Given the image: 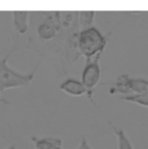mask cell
Wrapping results in <instances>:
<instances>
[{
  "label": "cell",
  "instance_id": "13",
  "mask_svg": "<svg viewBox=\"0 0 148 149\" xmlns=\"http://www.w3.org/2000/svg\"><path fill=\"white\" fill-rule=\"evenodd\" d=\"M1 92H2V91L0 90V102H2V103H4V104H8V102H7L6 100H4L2 97H1Z\"/></svg>",
  "mask_w": 148,
  "mask_h": 149
},
{
  "label": "cell",
  "instance_id": "8",
  "mask_svg": "<svg viewBox=\"0 0 148 149\" xmlns=\"http://www.w3.org/2000/svg\"><path fill=\"white\" fill-rule=\"evenodd\" d=\"M32 142L34 143L36 149H64L62 140L59 138H52V137L38 138L36 136H33Z\"/></svg>",
  "mask_w": 148,
  "mask_h": 149
},
{
  "label": "cell",
  "instance_id": "4",
  "mask_svg": "<svg viewBox=\"0 0 148 149\" xmlns=\"http://www.w3.org/2000/svg\"><path fill=\"white\" fill-rule=\"evenodd\" d=\"M102 85L111 86L110 93H119L121 94V96L148 94V81L138 78H132L128 74H121L114 82L103 83Z\"/></svg>",
  "mask_w": 148,
  "mask_h": 149
},
{
  "label": "cell",
  "instance_id": "5",
  "mask_svg": "<svg viewBox=\"0 0 148 149\" xmlns=\"http://www.w3.org/2000/svg\"><path fill=\"white\" fill-rule=\"evenodd\" d=\"M99 59H100V56H97L93 59H86V64L82 72V81L81 82L85 86V88L88 90L89 94H90L89 100H91L93 103H94L93 101L94 89L98 85L101 78V68L100 64H99Z\"/></svg>",
  "mask_w": 148,
  "mask_h": 149
},
{
  "label": "cell",
  "instance_id": "14",
  "mask_svg": "<svg viewBox=\"0 0 148 149\" xmlns=\"http://www.w3.org/2000/svg\"><path fill=\"white\" fill-rule=\"evenodd\" d=\"M6 149H17V147H15V145H11V146L7 147Z\"/></svg>",
  "mask_w": 148,
  "mask_h": 149
},
{
  "label": "cell",
  "instance_id": "9",
  "mask_svg": "<svg viewBox=\"0 0 148 149\" xmlns=\"http://www.w3.org/2000/svg\"><path fill=\"white\" fill-rule=\"evenodd\" d=\"M95 11H80L78 13V26L80 31H85L94 27Z\"/></svg>",
  "mask_w": 148,
  "mask_h": 149
},
{
  "label": "cell",
  "instance_id": "1",
  "mask_svg": "<svg viewBox=\"0 0 148 149\" xmlns=\"http://www.w3.org/2000/svg\"><path fill=\"white\" fill-rule=\"evenodd\" d=\"M108 37L102 35L97 28L93 27L85 31H80L78 38L79 54L86 59H93L101 56L107 45Z\"/></svg>",
  "mask_w": 148,
  "mask_h": 149
},
{
  "label": "cell",
  "instance_id": "3",
  "mask_svg": "<svg viewBox=\"0 0 148 149\" xmlns=\"http://www.w3.org/2000/svg\"><path fill=\"white\" fill-rule=\"evenodd\" d=\"M64 31L59 19V13L52 11L46 17L42 19V21L38 24L36 28V35L40 42L42 43H49L57 40L62 39Z\"/></svg>",
  "mask_w": 148,
  "mask_h": 149
},
{
  "label": "cell",
  "instance_id": "2",
  "mask_svg": "<svg viewBox=\"0 0 148 149\" xmlns=\"http://www.w3.org/2000/svg\"><path fill=\"white\" fill-rule=\"evenodd\" d=\"M13 53V50L0 60V90L1 91H4L6 89H13V88L28 87L35 77L36 70L38 68V66H36L32 72L28 74H22L13 70L7 64V60L9 59Z\"/></svg>",
  "mask_w": 148,
  "mask_h": 149
},
{
  "label": "cell",
  "instance_id": "7",
  "mask_svg": "<svg viewBox=\"0 0 148 149\" xmlns=\"http://www.w3.org/2000/svg\"><path fill=\"white\" fill-rule=\"evenodd\" d=\"M29 11H13V27L19 35H25L29 30Z\"/></svg>",
  "mask_w": 148,
  "mask_h": 149
},
{
  "label": "cell",
  "instance_id": "6",
  "mask_svg": "<svg viewBox=\"0 0 148 149\" xmlns=\"http://www.w3.org/2000/svg\"><path fill=\"white\" fill-rule=\"evenodd\" d=\"M59 90L64 93L68 94L74 97H80V96L86 95L90 99V94L88 90L85 88L81 81L75 79H66L62 84H60Z\"/></svg>",
  "mask_w": 148,
  "mask_h": 149
},
{
  "label": "cell",
  "instance_id": "12",
  "mask_svg": "<svg viewBox=\"0 0 148 149\" xmlns=\"http://www.w3.org/2000/svg\"><path fill=\"white\" fill-rule=\"evenodd\" d=\"M77 149H92V147H91V145L89 144V142L86 139V137H82L80 145H79Z\"/></svg>",
  "mask_w": 148,
  "mask_h": 149
},
{
  "label": "cell",
  "instance_id": "11",
  "mask_svg": "<svg viewBox=\"0 0 148 149\" xmlns=\"http://www.w3.org/2000/svg\"><path fill=\"white\" fill-rule=\"evenodd\" d=\"M119 99L124 101L130 102V103L138 104L140 106L148 108V94L144 95H127V96H119Z\"/></svg>",
  "mask_w": 148,
  "mask_h": 149
},
{
  "label": "cell",
  "instance_id": "10",
  "mask_svg": "<svg viewBox=\"0 0 148 149\" xmlns=\"http://www.w3.org/2000/svg\"><path fill=\"white\" fill-rule=\"evenodd\" d=\"M109 126L111 127L113 133L117 138V149H134L133 144L129 137L127 136L126 132L121 128H117V126H113L111 123H109Z\"/></svg>",
  "mask_w": 148,
  "mask_h": 149
}]
</instances>
